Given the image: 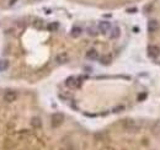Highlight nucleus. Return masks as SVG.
Listing matches in <instances>:
<instances>
[{
    "label": "nucleus",
    "instance_id": "nucleus-1",
    "mask_svg": "<svg viewBox=\"0 0 160 150\" xmlns=\"http://www.w3.org/2000/svg\"><path fill=\"white\" fill-rule=\"evenodd\" d=\"M51 122H52L53 127H56V128L59 127V125L63 124V122H64V115L63 113H59V112L53 113L51 117Z\"/></svg>",
    "mask_w": 160,
    "mask_h": 150
},
{
    "label": "nucleus",
    "instance_id": "nucleus-2",
    "mask_svg": "<svg viewBox=\"0 0 160 150\" xmlns=\"http://www.w3.org/2000/svg\"><path fill=\"white\" fill-rule=\"evenodd\" d=\"M123 128L128 132H135V130H138L139 125L137 124V122L134 119H126L123 122Z\"/></svg>",
    "mask_w": 160,
    "mask_h": 150
},
{
    "label": "nucleus",
    "instance_id": "nucleus-3",
    "mask_svg": "<svg viewBox=\"0 0 160 150\" xmlns=\"http://www.w3.org/2000/svg\"><path fill=\"white\" fill-rule=\"evenodd\" d=\"M147 52H148V56H149L150 58H153V59H155V58H158V57L160 56V48H159V46H156V44L148 46Z\"/></svg>",
    "mask_w": 160,
    "mask_h": 150
},
{
    "label": "nucleus",
    "instance_id": "nucleus-4",
    "mask_svg": "<svg viewBox=\"0 0 160 150\" xmlns=\"http://www.w3.org/2000/svg\"><path fill=\"white\" fill-rule=\"evenodd\" d=\"M17 99V92L14 91V90H8L4 94V100L6 101V102H14V101H16Z\"/></svg>",
    "mask_w": 160,
    "mask_h": 150
},
{
    "label": "nucleus",
    "instance_id": "nucleus-5",
    "mask_svg": "<svg viewBox=\"0 0 160 150\" xmlns=\"http://www.w3.org/2000/svg\"><path fill=\"white\" fill-rule=\"evenodd\" d=\"M80 85V81H78L75 76H69L67 77L66 80V86L69 87V89H74V87H78Z\"/></svg>",
    "mask_w": 160,
    "mask_h": 150
},
{
    "label": "nucleus",
    "instance_id": "nucleus-6",
    "mask_svg": "<svg viewBox=\"0 0 160 150\" xmlns=\"http://www.w3.org/2000/svg\"><path fill=\"white\" fill-rule=\"evenodd\" d=\"M99 31L101 32V33H107L110 30H111V23L109 21H101V22H99Z\"/></svg>",
    "mask_w": 160,
    "mask_h": 150
},
{
    "label": "nucleus",
    "instance_id": "nucleus-7",
    "mask_svg": "<svg viewBox=\"0 0 160 150\" xmlns=\"http://www.w3.org/2000/svg\"><path fill=\"white\" fill-rule=\"evenodd\" d=\"M68 61H69V56L67 54L66 52L59 53V54H57V57H56V62L58 64H66Z\"/></svg>",
    "mask_w": 160,
    "mask_h": 150
},
{
    "label": "nucleus",
    "instance_id": "nucleus-8",
    "mask_svg": "<svg viewBox=\"0 0 160 150\" xmlns=\"http://www.w3.org/2000/svg\"><path fill=\"white\" fill-rule=\"evenodd\" d=\"M85 57H86L87 59H90V61H96V59L99 58V52L95 49V48H90V49L86 52Z\"/></svg>",
    "mask_w": 160,
    "mask_h": 150
},
{
    "label": "nucleus",
    "instance_id": "nucleus-9",
    "mask_svg": "<svg viewBox=\"0 0 160 150\" xmlns=\"http://www.w3.org/2000/svg\"><path fill=\"white\" fill-rule=\"evenodd\" d=\"M158 28H159V22L156 20H150L149 22H148V31H149L150 33L156 32Z\"/></svg>",
    "mask_w": 160,
    "mask_h": 150
},
{
    "label": "nucleus",
    "instance_id": "nucleus-10",
    "mask_svg": "<svg viewBox=\"0 0 160 150\" xmlns=\"http://www.w3.org/2000/svg\"><path fill=\"white\" fill-rule=\"evenodd\" d=\"M121 36V30L118 26H115L113 28H111V33H110V37L112 39H117L118 37Z\"/></svg>",
    "mask_w": 160,
    "mask_h": 150
},
{
    "label": "nucleus",
    "instance_id": "nucleus-11",
    "mask_svg": "<svg viewBox=\"0 0 160 150\" xmlns=\"http://www.w3.org/2000/svg\"><path fill=\"white\" fill-rule=\"evenodd\" d=\"M82 33V28L80 26H74L72 28V31H70V36H72L73 38H76V37H79V36Z\"/></svg>",
    "mask_w": 160,
    "mask_h": 150
},
{
    "label": "nucleus",
    "instance_id": "nucleus-12",
    "mask_svg": "<svg viewBox=\"0 0 160 150\" xmlns=\"http://www.w3.org/2000/svg\"><path fill=\"white\" fill-rule=\"evenodd\" d=\"M111 62H112V56H110V54H105L100 58V63L102 65H110Z\"/></svg>",
    "mask_w": 160,
    "mask_h": 150
},
{
    "label": "nucleus",
    "instance_id": "nucleus-13",
    "mask_svg": "<svg viewBox=\"0 0 160 150\" xmlns=\"http://www.w3.org/2000/svg\"><path fill=\"white\" fill-rule=\"evenodd\" d=\"M31 125L33 128H41L42 127V121H41L39 117H33L31 119Z\"/></svg>",
    "mask_w": 160,
    "mask_h": 150
},
{
    "label": "nucleus",
    "instance_id": "nucleus-14",
    "mask_svg": "<svg viewBox=\"0 0 160 150\" xmlns=\"http://www.w3.org/2000/svg\"><path fill=\"white\" fill-rule=\"evenodd\" d=\"M9 65H10V63L8 59H1V61H0V71H6L9 69Z\"/></svg>",
    "mask_w": 160,
    "mask_h": 150
},
{
    "label": "nucleus",
    "instance_id": "nucleus-15",
    "mask_svg": "<svg viewBox=\"0 0 160 150\" xmlns=\"http://www.w3.org/2000/svg\"><path fill=\"white\" fill-rule=\"evenodd\" d=\"M58 28H59V23L58 22H51V23L47 25V30H48L49 32H56Z\"/></svg>",
    "mask_w": 160,
    "mask_h": 150
},
{
    "label": "nucleus",
    "instance_id": "nucleus-16",
    "mask_svg": "<svg viewBox=\"0 0 160 150\" xmlns=\"http://www.w3.org/2000/svg\"><path fill=\"white\" fill-rule=\"evenodd\" d=\"M124 108H126V107H124L123 105H118V106H116V107L112 108V112H113V113H120V112L124 111Z\"/></svg>",
    "mask_w": 160,
    "mask_h": 150
},
{
    "label": "nucleus",
    "instance_id": "nucleus-17",
    "mask_svg": "<svg viewBox=\"0 0 160 150\" xmlns=\"http://www.w3.org/2000/svg\"><path fill=\"white\" fill-rule=\"evenodd\" d=\"M147 97H148V94H147V92H140V94L138 95L137 100L139 101V102H142V101H144V100H145Z\"/></svg>",
    "mask_w": 160,
    "mask_h": 150
},
{
    "label": "nucleus",
    "instance_id": "nucleus-18",
    "mask_svg": "<svg viewBox=\"0 0 160 150\" xmlns=\"http://www.w3.org/2000/svg\"><path fill=\"white\" fill-rule=\"evenodd\" d=\"M87 33L90 35V36H96V35H97L96 30H95L94 27H89V28H87Z\"/></svg>",
    "mask_w": 160,
    "mask_h": 150
},
{
    "label": "nucleus",
    "instance_id": "nucleus-19",
    "mask_svg": "<svg viewBox=\"0 0 160 150\" xmlns=\"http://www.w3.org/2000/svg\"><path fill=\"white\" fill-rule=\"evenodd\" d=\"M35 27H36V28H42V21H41V20H37L36 22H35Z\"/></svg>",
    "mask_w": 160,
    "mask_h": 150
},
{
    "label": "nucleus",
    "instance_id": "nucleus-20",
    "mask_svg": "<svg viewBox=\"0 0 160 150\" xmlns=\"http://www.w3.org/2000/svg\"><path fill=\"white\" fill-rule=\"evenodd\" d=\"M127 13H128V14H134V13H137V8H129V9H127Z\"/></svg>",
    "mask_w": 160,
    "mask_h": 150
},
{
    "label": "nucleus",
    "instance_id": "nucleus-21",
    "mask_svg": "<svg viewBox=\"0 0 160 150\" xmlns=\"http://www.w3.org/2000/svg\"><path fill=\"white\" fill-rule=\"evenodd\" d=\"M17 1V0H10V3H9V5H10V6H13V5L15 4Z\"/></svg>",
    "mask_w": 160,
    "mask_h": 150
}]
</instances>
